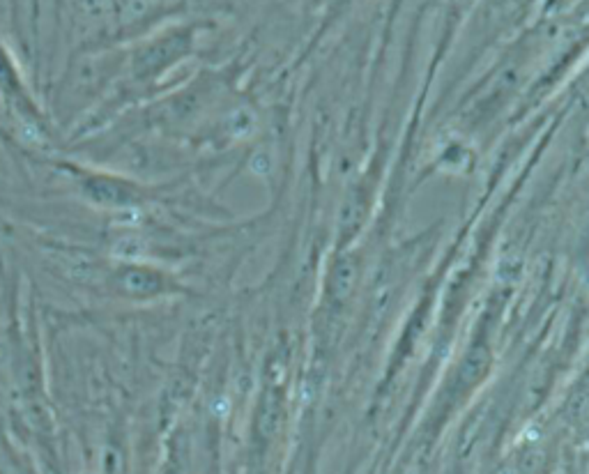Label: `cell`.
<instances>
[{
  "label": "cell",
  "mask_w": 589,
  "mask_h": 474,
  "mask_svg": "<svg viewBox=\"0 0 589 474\" xmlns=\"http://www.w3.org/2000/svg\"><path fill=\"white\" fill-rule=\"evenodd\" d=\"M162 274L139 270V267H127L118 274V290L127 295H155L164 290Z\"/></svg>",
  "instance_id": "obj_1"
}]
</instances>
